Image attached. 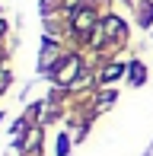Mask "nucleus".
Returning <instances> with one entry per match:
<instances>
[{
  "label": "nucleus",
  "mask_w": 153,
  "mask_h": 156,
  "mask_svg": "<svg viewBox=\"0 0 153 156\" xmlns=\"http://www.w3.org/2000/svg\"><path fill=\"white\" fill-rule=\"evenodd\" d=\"M153 23V3H141V26Z\"/></svg>",
  "instance_id": "obj_4"
},
{
  "label": "nucleus",
  "mask_w": 153,
  "mask_h": 156,
  "mask_svg": "<svg viewBox=\"0 0 153 156\" xmlns=\"http://www.w3.org/2000/svg\"><path fill=\"white\" fill-rule=\"evenodd\" d=\"M76 70H80V58H67L64 64H61V70L54 73V80H58V83H64V86H67V83H70L73 76H76Z\"/></svg>",
  "instance_id": "obj_1"
},
{
  "label": "nucleus",
  "mask_w": 153,
  "mask_h": 156,
  "mask_svg": "<svg viewBox=\"0 0 153 156\" xmlns=\"http://www.w3.org/2000/svg\"><path fill=\"white\" fill-rule=\"evenodd\" d=\"M3 29H6V26H3V23H0V35H3Z\"/></svg>",
  "instance_id": "obj_8"
},
{
  "label": "nucleus",
  "mask_w": 153,
  "mask_h": 156,
  "mask_svg": "<svg viewBox=\"0 0 153 156\" xmlns=\"http://www.w3.org/2000/svg\"><path fill=\"white\" fill-rule=\"evenodd\" d=\"M141 80H144V64H131V83L137 86Z\"/></svg>",
  "instance_id": "obj_5"
},
{
  "label": "nucleus",
  "mask_w": 153,
  "mask_h": 156,
  "mask_svg": "<svg viewBox=\"0 0 153 156\" xmlns=\"http://www.w3.org/2000/svg\"><path fill=\"white\" fill-rule=\"evenodd\" d=\"M93 23H96V16H93L89 10H80V13L73 16V29H76V32H86Z\"/></svg>",
  "instance_id": "obj_2"
},
{
  "label": "nucleus",
  "mask_w": 153,
  "mask_h": 156,
  "mask_svg": "<svg viewBox=\"0 0 153 156\" xmlns=\"http://www.w3.org/2000/svg\"><path fill=\"white\" fill-rule=\"evenodd\" d=\"M105 35H109V38H118V35H124V23H121L118 16H109V19H105Z\"/></svg>",
  "instance_id": "obj_3"
},
{
  "label": "nucleus",
  "mask_w": 153,
  "mask_h": 156,
  "mask_svg": "<svg viewBox=\"0 0 153 156\" xmlns=\"http://www.w3.org/2000/svg\"><path fill=\"white\" fill-rule=\"evenodd\" d=\"M58 156H67V137L61 134V140H58Z\"/></svg>",
  "instance_id": "obj_7"
},
{
  "label": "nucleus",
  "mask_w": 153,
  "mask_h": 156,
  "mask_svg": "<svg viewBox=\"0 0 153 156\" xmlns=\"http://www.w3.org/2000/svg\"><path fill=\"white\" fill-rule=\"evenodd\" d=\"M121 70H124L121 64H112V67H109L105 73H102V80H105V83H109V80H115V76H121Z\"/></svg>",
  "instance_id": "obj_6"
}]
</instances>
